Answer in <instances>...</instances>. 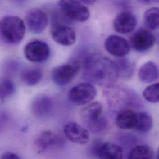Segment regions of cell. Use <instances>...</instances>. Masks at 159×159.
Wrapping results in <instances>:
<instances>
[{"mask_svg": "<svg viewBox=\"0 0 159 159\" xmlns=\"http://www.w3.org/2000/svg\"><path fill=\"white\" fill-rule=\"evenodd\" d=\"M138 76L140 80L143 83H152L159 77L158 68L154 62L147 61L140 68Z\"/></svg>", "mask_w": 159, "mask_h": 159, "instance_id": "obj_18", "label": "cell"}, {"mask_svg": "<svg viewBox=\"0 0 159 159\" xmlns=\"http://www.w3.org/2000/svg\"><path fill=\"white\" fill-rule=\"evenodd\" d=\"M119 76L115 61L100 54H91L84 61L83 78L89 83L106 88L114 84Z\"/></svg>", "mask_w": 159, "mask_h": 159, "instance_id": "obj_1", "label": "cell"}, {"mask_svg": "<svg viewBox=\"0 0 159 159\" xmlns=\"http://www.w3.org/2000/svg\"><path fill=\"white\" fill-rule=\"evenodd\" d=\"M118 72L119 76L122 77H129L132 74V65L129 61L126 58H120L116 62Z\"/></svg>", "mask_w": 159, "mask_h": 159, "instance_id": "obj_26", "label": "cell"}, {"mask_svg": "<svg viewBox=\"0 0 159 159\" xmlns=\"http://www.w3.org/2000/svg\"><path fill=\"white\" fill-rule=\"evenodd\" d=\"M57 4L60 12L69 20L83 22L89 18V9L77 0H58Z\"/></svg>", "mask_w": 159, "mask_h": 159, "instance_id": "obj_4", "label": "cell"}, {"mask_svg": "<svg viewBox=\"0 0 159 159\" xmlns=\"http://www.w3.org/2000/svg\"><path fill=\"white\" fill-rule=\"evenodd\" d=\"M25 23L30 32L34 34H41L48 25V15L41 9H31L26 13Z\"/></svg>", "mask_w": 159, "mask_h": 159, "instance_id": "obj_8", "label": "cell"}, {"mask_svg": "<svg viewBox=\"0 0 159 159\" xmlns=\"http://www.w3.org/2000/svg\"><path fill=\"white\" fill-rule=\"evenodd\" d=\"M104 47L111 55L116 57H124L130 52V44L124 38L117 35H110L105 40Z\"/></svg>", "mask_w": 159, "mask_h": 159, "instance_id": "obj_14", "label": "cell"}, {"mask_svg": "<svg viewBox=\"0 0 159 159\" xmlns=\"http://www.w3.org/2000/svg\"><path fill=\"white\" fill-rule=\"evenodd\" d=\"M131 45L137 52H143L151 48L155 42L154 34L147 29L140 28L130 38Z\"/></svg>", "mask_w": 159, "mask_h": 159, "instance_id": "obj_13", "label": "cell"}, {"mask_svg": "<svg viewBox=\"0 0 159 159\" xmlns=\"http://www.w3.org/2000/svg\"><path fill=\"white\" fill-rule=\"evenodd\" d=\"M16 85L14 81L6 77L0 78V101L9 99L15 93Z\"/></svg>", "mask_w": 159, "mask_h": 159, "instance_id": "obj_24", "label": "cell"}, {"mask_svg": "<svg viewBox=\"0 0 159 159\" xmlns=\"http://www.w3.org/2000/svg\"><path fill=\"white\" fill-rule=\"evenodd\" d=\"M102 113L101 104L95 101L89 102L83 107L80 111V117L88 129L93 132H98L104 130L107 124Z\"/></svg>", "mask_w": 159, "mask_h": 159, "instance_id": "obj_3", "label": "cell"}, {"mask_svg": "<svg viewBox=\"0 0 159 159\" xmlns=\"http://www.w3.org/2000/svg\"><path fill=\"white\" fill-rule=\"evenodd\" d=\"M143 19L145 24L149 29H159V7L148 9L143 14Z\"/></svg>", "mask_w": 159, "mask_h": 159, "instance_id": "obj_22", "label": "cell"}, {"mask_svg": "<svg viewBox=\"0 0 159 159\" xmlns=\"http://www.w3.org/2000/svg\"><path fill=\"white\" fill-rule=\"evenodd\" d=\"M26 25L19 16L8 15L0 19V35L7 43H19L25 35Z\"/></svg>", "mask_w": 159, "mask_h": 159, "instance_id": "obj_2", "label": "cell"}, {"mask_svg": "<svg viewBox=\"0 0 159 159\" xmlns=\"http://www.w3.org/2000/svg\"><path fill=\"white\" fill-rule=\"evenodd\" d=\"M13 2H23L25 0H11Z\"/></svg>", "mask_w": 159, "mask_h": 159, "instance_id": "obj_30", "label": "cell"}, {"mask_svg": "<svg viewBox=\"0 0 159 159\" xmlns=\"http://www.w3.org/2000/svg\"><path fill=\"white\" fill-rule=\"evenodd\" d=\"M153 120L147 112L141 111L137 113V120L135 130L140 132H147L152 127Z\"/></svg>", "mask_w": 159, "mask_h": 159, "instance_id": "obj_21", "label": "cell"}, {"mask_svg": "<svg viewBox=\"0 0 159 159\" xmlns=\"http://www.w3.org/2000/svg\"><path fill=\"white\" fill-rule=\"evenodd\" d=\"M61 144L62 140L60 136L49 130L39 133L34 140V145L39 153L49 152L59 147Z\"/></svg>", "mask_w": 159, "mask_h": 159, "instance_id": "obj_10", "label": "cell"}, {"mask_svg": "<svg viewBox=\"0 0 159 159\" xmlns=\"http://www.w3.org/2000/svg\"><path fill=\"white\" fill-rule=\"evenodd\" d=\"M137 24L135 16L128 11H122L115 17L113 22L114 30L119 34H128L132 32Z\"/></svg>", "mask_w": 159, "mask_h": 159, "instance_id": "obj_16", "label": "cell"}, {"mask_svg": "<svg viewBox=\"0 0 159 159\" xmlns=\"http://www.w3.org/2000/svg\"><path fill=\"white\" fill-rule=\"evenodd\" d=\"M24 54L27 60L40 63L48 60L50 55V49L47 43L40 40H34L25 46Z\"/></svg>", "mask_w": 159, "mask_h": 159, "instance_id": "obj_9", "label": "cell"}, {"mask_svg": "<svg viewBox=\"0 0 159 159\" xmlns=\"http://www.w3.org/2000/svg\"><path fill=\"white\" fill-rule=\"evenodd\" d=\"M96 94V89L93 84L86 81L72 87L68 92V98L77 105H85L91 102Z\"/></svg>", "mask_w": 159, "mask_h": 159, "instance_id": "obj_7", "label": "cell"}, {"mask_svg": "<svg viewBox=\"0 0 159 159\" xmlns=\"http://www.w3.org/2000/svg\"><path fill=\"white\" fill-rule=\"evenodd\" d=\"M114 85V84L107 87V88L110 89V91L109 90L107 93L116 96V97H114L108 95L107 100L109 101V103L112 105V106L117 107V109L120 107H124H124L128 104L127 102L129 101V98L127 97V95L129 94L124 89L118 88L117 87L115 88Z\"/></svg>", "mask_w": 159, "mask_h": 159, "instance_id": "obj_19", "label": "cell"}, {"mask_svg": "<svg viewBox=\"0 0 159 159\" xmlns=\"http://www.w3.org/2000/svg\"><path fill=\"white\" fill-rule=\"evenodd\" d=\"M50 34L53 40L63 46H70L75 43L76 39L74 29L55 16L52 22Z\"/></svg>", "mask_w": 159, "mask_h": 159, "instance_id": "obj_5", "label": "cell"}, {"mask_svg": "<svg viewBox=\"0 0 159 159\" xmlns=\"http://www.w3.org/2000/svg\"><path fill=\"white\" fill-rule=\"evenodd\" d=\"M137 112L129 108L119 111L116 117V124L120 129H135L137 120Z\"/></svg>", "mask_w": 159, "mask_h": 159, "instance_id": "obj_17", "label": "cell"}, {"mask_svg": "<svg viewBox=\"0 0 159 159\" xmlns=\"http://www.w3.org/2000/svg\"><path fill=\"white\" fill-rule=\"evenodd\" d=\"M91 152L95 157L102 159H120L123 158L122 148L110 142H97L91 148Z\"/></svg>", "mask_w": 159, "mask_h": 159, "instance_id": "obj_11", "label": "cell"}, {"mask_svg": "<svg viewBox=\"0 0 159 159\" xmlns=\"http://www.w3.org/2000/svg\"><path fill=\"white\" fill-rule=\"evenodd\" d=\"M1 159H20V157L15 153L12 152H6L1 154Z\"/></svg>", "mask_w": 159, "mask_h": 159, "instance_id": "obj_27", "label": "cell"}, {"mask_svg": "<svg viewBox=\"0 0 159 159\" xmlns=\"http://www.w3.org/2000/svg\"><path fill=\"white\" fill-rule=\"evenodd\" d=\"M80 69L81 65L78 61H72L57 66L52 70V80L58 86H65L75 78Z\"/></svg>", "mask_w": 159, "mask_h": 159, "instance_id": "obj_6", "label": "cell"}, {"mask_svg": "<svg viewBox=\"0 0 159 159\" xmlns=\"http://www.w3.org/2000/svg\"><path fill=\"white\" fill-rule=\"evenodd\" d=\"M42 71L37 68H32L24 70L20 75L21 81L28 86L37 84L42 78Z\"/></svg>", "mask_w": 159, "mask_h": 159, "instance_id": "obj_20", "label": "cell"}, {"mask_svg": "<svg viewBox=\"0 0 159 159\" xmlns=\"http://www.w3.org/2000/svg\"><path fill=\"white\" fill-rule=\"evenodd\" d=\"M54 103L52 99L47 95L37 96L31 104L32 114L38 119L48 117L53 113Z\"/></svg>", "mask_w": 159, "mask_h": 159, "instance_id": "obj_12", "label": "cell"}, {"mask_svg": "<svg viewBox=\"0 0 159 159\" xmlns=\"http://www.w3.org/2000/svg\"><path fill=\"white\" fill-rule=\"evenodd\" d=\"M154 151L148 145H137L130 150L128 158L130 159L137 158H153Z\"/></svg>", "mask_w": 159, "mask_h": 159, "instance_id": "obj_23", "label": "cell"}, {"mask_svg": "<svg viewBox=\"0 0 159 159\" xmlns=\"http://www.w3.org/2000/svg\"><path fill=\"white\" fill-rule=\"evenodd\" d=\"M157 158H159V148H158V151H157Z\"/></svg>", "mask_w": 159, "mask_h": 159, "instance_id": "obj_31", "label": "cell"}, {"mask_svg": "<svg viewBox=\"0 0 159 159\" xmlns=\"http://www.w3.org/2000/svg\"><path fill=\"white\" fill-rule=\"evenodd\" d=\"M137 1L143 4H150L155 2H159V0H137Z\"/></svg>", "mask_w": 159, "mask_h": 159, "instance_id": "obj_29", "label": "cell"}, {"mask_svg": "<svg viewBox=\"0 0 159 159\" xmlns=\"http://www.w3.org/2000/svg\"><path fill=\"white\" fill-rule=\"evenodd\" d=\"M144 99L150 102H159V83H153L146 87L143 91Z\"/></svg>", "mask_w": 159, "mask_h": 159, "instance_id": "obj_25", "label": "cell"}, {"mask_svg": "<svg viewBox=\"0 0 159 159\" xmlns=\"http://www.w3.org/2000/svg\"><path fill=\"white\" fill-rule=\"evenodd\" d=\"M84 5H93L94 4L97 0H77Z\"/></svg>", "mask_w": 159, "mask_h": 159, "instance_id": "obj_28", "label": "cell"}, {"mask_svg": "<svg viewBox=\"0 0 159 159\" xmlns=\"http://www.w3.org/2000/svg\"><path fill=\"white\" fill-rule=\"evenodd\" d=\"M66 138L77 144L87 143L90 139L89 130L76 122H68L63 128Z\"/></svg>", "mask_w": 159, "mask_h": 159, "instance_id": "obj_15", "label": "cell"}]
</instances>
